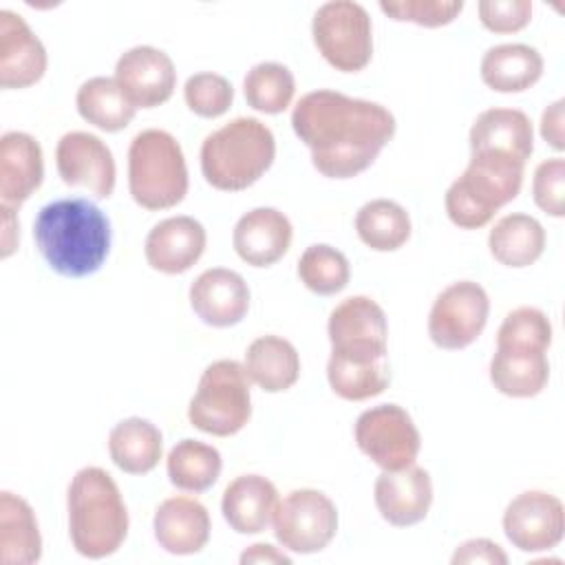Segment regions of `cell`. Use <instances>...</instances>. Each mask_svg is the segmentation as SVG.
<instances>
[{"label":"cell","instance_id":"cell-1","mask_svg":"<svg viewBox=\"0 0 565 565\" xmlns=\"http://www.w3.org/2000/svg\"><path fill=\"white\" fill-rule=\"evenodd\" d=\"M291 126L309 148L313 168L329 179L364 172L395 135V117L386 106L329 88L302 95Z\"/></svg>","mask_w":565,"mask_h":565},{"label":"cell","instance_id":"cell-2","mask_svg":"<svg viewBox=\"0 0 565 565\" xmlns=\"http://www.w3.org/2000/svg\"><path fill=\"white\" fill-rule=\"evenodd\" d=\"M33 238L53 271L66 278H84L108 258L110 221L88 199H57L38 212Z\"/></svg>","mask_w":565,"mask_h":565},{"label":"cell","instance_id":"cell-3","mask_svg":"<svg viewBox=\"0 0 565 565\" xmlns=\"http://www.w3.org/2000/svg\"><path fill=\"white\" fill-rule=\"evenodd\" d=\"M68 534L75 552L86 558L115 554L128 534V510L115 479L97 466L75 472L66 494Z\"/></svg>","mask_w":565,"mask_h":565},{"label":"cell","instance_id":"cell-4","mask_svg":"<svg viewBox=\"0 0 565 565\" xmlns=\"http://www.w3.org/2000/svg\"><path fill=\"white\" fill-rule=\"evenodd\" d=\"M274 157V132L256 117H236L203 139L201 172L212 188L241 192L271 168Z\"/></svg>","mask_w":565,"mask_h":565},{"label":"cell","instance_id":"cell-5","mask_svg":"<svg viewBox=\"0 0 565 565\" xmlns=\"http://www.w3.org/2000/svg\"><path fill=\"white\" fill-rule=\"evenodd\" d=\"M525 163L492 157L470 154L466 170L446 190V214L461 230H479L492 216L516 199L523 185Z\"/></svg>","mask_w":565,"mask_h":565},{"label":"cell","instance_id":"cell-6","mask_svg":"<svg viewBox=\"0 0 565 565\" xmlns=\"http://www.w3.org/2000/svg\"><path fill=\"white\" fill-rule=\"evenodd\" d=\"M128 188L137 205L168 210L188 194V166L177 137L148 128L132 137L128 148Z\"/></svg>","mask_w":565,"mask_h":565},{"label":"cell","instance_id":"cell-7","mask_svg":"<svg viewBox=\"0 0 565 565\" xmlns=\"http://www.w3.org/2000/svg\"><path fill=\"white\" fill-rule=\"evenodd\" d=\"M252 417L249 377L241 362H212L196 386L188 406V419L194 428L216 437L236 435Z\"/></svg>","mask_w":565,"mask_h":565},{"label":"cell","instance_id":"cell-8","mask_svg":"<svg viewBox=\"0 0 565 565\" xmlns=\"http://www.w3.org/2000/svg\"><path fill=\"white\" fill-rule=\"evenodd\" d=\"M318 53L342 73L362 71L373 55V24L369 11L353 0H333L318 7L311 22Z\"/></svg>","mask_w":565,"mask_h":565},{"label":"cell","instance_id":"cell-9","mask_svg":"<svg viewBox=\"0 0 565 565\" xmlns=\"http://www.w3.org/2000/svg\"><path fill=\"white\" fill-rule=\"evenodd\" d=\"M276 541L296 554L324 550L338 532L335 503L320 490H291L274 512Z\"/></svg>","mask_w":565,"mask_h":565},{"label":"cell","instance_id":"cell-10","mask_svg":"<svg viewBox=\"0 0 565 565\" xmlns=\"http://www.w3.org/2000/svg\"><path fill=\"white\" fill-rule=\"evenodd\" d=\"M331 355L349 362L388 360V322L384 309L369 296L344 298L329 316Z\"/></svg>","mask_w":565,"mask_h":565},{"label":"cell","instance_id":"cell-11","mask_svg":"<svg viewBox=\"0 0 565 565\" xmlns=\"http://www.w3.org/2000/svg\"><path fill=\"white\" fill-rule=\"evenodd\" d=\"M358 448L382 470H402L415 463L422 437L413 417L397 404H380L355 422Z\"/></svg>","mask_w":565,"mask_h":565},{"label":"cell","instance_id":"cell-12","mask_svg":"<svg viewBox=\"0 0 565 565\" xmlns=\"http://www.w3.org/2000/svg\"><path fill=\"white\" fill-rule=\"evenodd\" d=\"M488 313L490 298L486 289L475 280H457L435 298L428 316V335L439 349H466L486 329Z\"/></svg>","mask_w":565,"mask_h":565},{"label":"cell","instance_id":"cell-13","mask_svg":"<svg viewBox=\"0 0 565 565\" xmlns=\"http://www.w3.org/2000/svg\"><path fill=\"white\" fill-rule=\"evenodd\" d=\"M503 532L521 552H547L563 541L565 510L558 497L527 490L514 497L503 512Z\"/></svg>","mask_w":565,"mask_h":565},{"label":"cell","instance_id":"cell-14","mask_svg":"<svg viewBox=\"0 0 565 565\" xmlns=\"http://www.w3.org/2000/svg\"><path fill=\"white\" fill-rule=\"evenodd\" d=\"M55 166L66 185L86 188L97 199H108L115 190V159L97 135L84 130L62 135L55 148Z\"/></svg>","mask_w":565,"mask_h":565},{"label":"cell","instance_id":"cell-15","mask_svg":"<svg viewBox=\"0 0 565 565\" xmlns=\"http://www.w3.org/2000/svg\"><path fill=\"white\" fill-rule=\"evenodd\" d=\"M115 79L135 108H154L172 97L177 71L166 51L139 44L121 53Z\"/></svg>","mask_w":565,"mask_h":565},{"label":"cell","instance_id":"cell-16","mask_svg":"<svg viewBox=\"0 0 565 565\" xmlns=\"http://www.w3.org/2000/svg\"><path fill=\"white\" fill-rule=\"evenodd\" d=\"M373 499L384 521L408 527L426 519L433 503L430 475L411 463L402 470H382L373 486Z\"/></svg>","mask_w":565,"mask_h":565},{"label":"cell","instance_id":"cell-17","mask_svg":"<svg viewBox=\"0 0 565 565\" xmlns=\"http://www.w3.org/2000/svg\"><path fill=\"white\" fill-rule=\"evenodd\" d=\"M190 305L205 324L232 327L249 309V287L238 271L212 267L201 271L190 285Z\"/></svg>","mask_w":565,"mask_h":565},{"label":"cell","instance_id":"cell-18","mask_svg":"<svg viewBox=\"0 0 565 565\" xmlns=\"http://www.w3.org/2000/svg\"><path fill=\"white\" fill-rule=\"evenodd\" d=\"M46 49L22 15L0 11V86L26 88L42 79Z\"/></svg>","mask_w":565,"mask_h":565},{"label":"cell","instance_id":"cell-19","mask_svg":"<svg viewBox=\"0 0 565 565\" xmlns=\"http://www.w3.org/2000/svg\"><path fill=\"white\" fill-rule=\"evenodd\" d=\"M205 243V227L196 218L170 216L148 232L143 254L152 269L161 274H183L203 256Z\"/></svg>","mask_w":565,"mask_h":565},{"label":"cell","instance_id":"cell-20","mask_svg":"<svg viewBox=\"0 0 565 565\" xmlns=\"http://www.w3.org/2000/svg\"><path fill=\"white\" fill-rule=\"evenodd\" d=\"M534 150L530 117L519 108H488L470 128V154H492L525 163Z\"/></svg>","mask_w":565,"mask_h":565},{"label":"cell","instance_id":"cell-21","mask_svg":"<svg viewBox=\"0 0 565 565\" xmlns=\"http://www.w3.org/2000/svg\"><path fill=\"white\" fill-rule=\"evenodd\" d=\"M291 236V221L280 210L254 207L236 221L232 243L247 265L269 267L287 254Z\"/></svg>","mask_w":565,"mask_h":565},{"label":"cell","instance_id":"cell-22","mask_svg":"<svg viewBox=\"0 0 565 565\" xmlns=\"http://www.w3.org/2000/svg\"><path fill=\"white\" fill-rule=\"evenodd\" d=\"M152 530L157 543L177 556L196 554L210 539V512L192 497H170L154 512Z\"/></svg>","mask_w":565,"mask_h":565},{"label":"cell","instance_id":"cell-23","mask_svg":"<svg viewBox=\"0 0 565 565\" xmlns=\"http://www.w3.org/2000/svg\"><path fill=\"white\" fill-rule=\"evenodd\" d=\"M44 154L35 137L9 130L0 139V196L4 205L24 203L42 183Z\"/></svg>","mask_w":565,"mask_h":565},{"label":"cell","instance_id":"cell-24","mask_svg":"<svg viewBox=\"0 0 565 565\" xmlns=\"http://www.w3.org/2000/svg\"><path fill=\"white\" fill-rule=\"evenodd\" d=\"M278 508L276 486L260 475H241L223 492L221 512L238 534L263 532Z\"/></svg>","mask_w":565,"mask_h":565},{"label":"cell","instance_id":"cell-25","mask_svg":"<svg viewBox=\"0 0 565 565\" xmlns=\"http://www.w3.org/2000/svg\"><path fill=\"white\" fill-rule=\"evenodd\" d=\"M543 75V57L530 44H497L481 57V79L497 93H521Z\"/></svg>","mask_w":565,"mask_h":565},{"label":"cell","instance_id":"cell-26","mask_svg":"<svg viewBox=\"0 0 565 565\" xmlns=\"http://www.w3.org/2000/svg\"><path fill=\"white\" fill-rule=\"evenodd\" d=\"M42 556V536L31 505L4 490L0 494V563L33 565Z\"/></svg>","mask_w":565,"mask_h":565},{"label":"cell","instance_id":"cell-27","mask_svg":"<svg viewBox=\"0 0 565 565\" xmlns=\"http://www.w3.org/2000/svg\"><path fill=\"white\" fill-rule=\"evenodd\" d=\"M245 371L249 382L267 393L291 388L300 375V358L296 347L280 335L256 338L245 353Z\"/></svg>","mask_w":565,"mask_h":565},{"label":"cell","instance_id":"cell-28","mask_svg":"<svg viewBox=\"0 0 565 565\" xmlns=\"http://www.w3.org/2000/svg\"><path fill=\"white\" fill-rule=\"evenodd\" d=\"M108 452L119 470L128 475H146L161 459V430L143 417L121 419L108 435Z\"/></svg>","mask_w":565,"mask_h":565},{"label":"cell","instance_id":"cell-29","mask_svg":"<svg viewBox=\"0 0 565 565\" xmlns=\"http://www.w3.org/2000/svg\"><path fill=\"white\" fill-rule=\"evenodd\" d=\"M488 247L494 260L501 265L516 269L527 267L536 263L545 249V230L530 214H505L492 225Z\"/></svg>","mask_w":565,"mask_h":565},{"label":"cell","instance_id":"cell-30","mask_svg":"<svg viewBox=\"0 0 565 565\" xmlns=\"http://www.w3.org/2000/svg\"><path fill=\"white\" fill-rule=\"evenodd\" d=\"M550 380V362L543 351L497 349L490 360V382L508 397H534Z\"/></svg>","mask_w":565,"mask_h":565},{"label":"cell","instance_id":"cell-31","mask_svg":"<svg viewBox=\"0 0 565 565\" xmlns=\"http://www.w3.org/2000/svg\"><path fill=\"white\" fill-rule=\"evenodd\" d=\"M77 113L84 121L93 124L99 130L117 132L124 130L137 108L130 104V99L124 95L115 77H90L77 88Z\"/></svg>","mask_w":565,"mask_h":565},{"label":"cell","instance_id":"cell-32","mask_svg":"<svg viewBox=\"0 0 565 565\" xmlns=\"http://www.w3.org/2000/svg\"><path fill=\"white\" fill-rule=\"evenodd\" d=\"M355 232L366 247L395 252L411 238V216L391 199H373L358 210Z\"/></svg>","mask_w":565,"mask_h":565},{"label":"cell","instance_id":"cell-33","mask_svg":"<svg viewBox=\"0 0 565 565\" xmlns=\"http://www.w3.org/2000/svg\"><path fill=\"white\" fill-rule=\"evenodd\" d=\"M172 486L188 492H203L212 488L221 475V452L199 439H181L172 446L166 459Z\"/></svg>","mask_w":565,"mask_h":565},{"label":"cell","instance_id":"cell-34","mask_svg":"<svg viewBox=\"0 0 565 565\" xmlns=\"http://www.w3.org/2000/svg\"><path fill=\"white\" fill-rule=\"evenodd\" d=\"M243 93L254 110L278 115L289 108L296 93V79L294 73L280 62H258L247 71Z\"/></svg>","mask_w":565,"mask_h":565},{"label":"cell","instance_id":"cell-35","mask_svg":"<svg viewBox=\"0 0 565 565\" xmlns=\"http://www.w3.org/2000/svg\"><path fill=\"white\" fill-rule=\"evenodd\" d=\"M327 380L331 391L349 402H362L380 395L391 382L388 360L349 362L331 355L327 362Z\"/></svg>","mask_w":565,"mask_h":565},{"label":"cell","instance_id":"cell-36","mask_svg":"<svg viewBox=\"0 0 565 565\" xmlns=\"http://www.w3.org/2000/svg\"><path fill=\"white\" fill-rule=\"evenodd\" d=\"M302 285L318 296H333L349 285L351 267L347 256L324 243L309 245L298 260Z\"/></svg>","mask_w":565,"mask_h":565},{"label":"cell","instance_id":"cell-37","mask_svg":"<svg viewBox=\"0 0 565 565\" xmlns=\"http://www.w3.org/2000/svg\"><path fill=\"white\" fill-rule=\"evenodd\" d=\"M550 344H552L550 318L536 307L512 309L503 318L497 331V349H523V351L547 353Z\"/></svg>","mask_w":565,"mask_h":565},{"label":"cell","instance_id":"cell-38","mask_svg":"<svg viewBox=\"0 0 565 565\" xmlns=\"http://www.w3.org/2000/svg\"><path fill=\"white\" fill-rule=\"evenodd\" d=\"M183 97L194 115L214 119L230 110L234 102V88L223 75L205 71L188 77L183 86Z\"/></svg>","mask_w":565,"mask_h":565},{"label":"cell","instance_id":"cell-39","mask_svg":"<svg viewBox=\"0 0 565 565\" xmlns=\"http://www.w3.org/2000/svg\"><path fill=\"white\" fill-rule=\"evenodd\" d=\"M380 9L397 22H415L419 26L450 24L463 9L461 0H382Z\"/></svg>","mask_w":565,"mask_h":565},{"label":"cell","instance_id":"cell-40","mask_svg":"<svg viewBox=\"0 0 565 565\" xmlns=\"http://www.w3.org/2000/svg\"><path fill=\"white\" fill-rule=\"evenodd\" d=\"M532 196L545 214L556 218L565 214V161L561 157L545 159L536 166Z\"/></svg>","mask_w":565,"mask_h":565},{"label":"cell","instance_id":"cell-41","mask_svg":"<svg viewBox=\"0 0 565 565\" xmlns=\"http://www.w3.org/2000/svg\"><path fill=\"white\" fill-rule=\"evenodd\" d=\"M477 9L481 24L494 33L521 31L532 18L530 0H481Z\"/></svg>","mask_w":565,"mask_h":565},{"label":"cell","instance_id":"cell-42","mask_svg":"<svg viewBox=\"0 0 565 565\" xmlns=\"http://www.w3.org/2000/svg\"><path fill=\"white\" fill-rule=\"evenodd\" d=\"M452 565L459 563H488V565H505L508 556L501 550V545H497L490 539H470L466 543H461L455 554H452Z\"/></svg>","mask_w":565,"mask_h":565},{"label":"cell","instance_id":"cell-43","mask_svg":"<svg viewBox=\"0 0 565 565\" xmlns=\"http://www.w3.org/2000/svg\"><path fill=\"white\" fill-rule=\"evenodd\" d=\"M563 106L565 99H556L550 104L543 115H541V137L545 143H550L554 150L565 148V137H563Z\"/></svg>","mask_w":565,"mask_h":565},{"label":"cell","instance_id":"cell-44","mask_svg":"<svg viewBox=\"0 0 565 565\" xmlns=\"http://www.w3.org/2000/svg\"><path fill=\"white\" fill-rule=\"evenodd\" d=\"M241 563L243 565H247V563H265V565L267 563H285V565H289L291 558L269 543H254L241 554Z\"/></svg>","mask_w":565,"mask_h":565},{"label":"cell","instance_id":"cell-45","mask_svg":"<svg viewBox=\"0 0 565 565\" xmlns=\"http://www.w3.org/2000/svg\"><path fill=\"white\" fill-rule=\"evenodd\" d=\"M2 210V258H9L20 241V232H18V218L13 214L11 205H0Z\"/></svg>","mask_w":565,"mask_h":565}]
</instances>
